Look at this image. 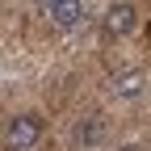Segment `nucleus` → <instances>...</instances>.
<instances>
[{
  "label": "nucleus",
  "mask_w": 151,
  "mask_h": 151,
  "mask_svg": "<svg viewBox=\"0 0 151 151\" xmlns=\"http://www.w3.org/2000/svg\"><path fill=\"white\" fill-rule=\"evenodd\" d=\"M42 113H17V118L4 122V130H0V143H4V151H29L38 147V139H42Z\"/></svg>",
  "instance_id": "1"
},
{
  "label": "nucleus",
  "mask_w": 151,
  "mask_h": 151,
  "mask_svg": "<svg viewBox=\"0 0 151 151\" xmlns=\"http://www.w3.org/2000/svg\"><path fill=\"white\" fill-rule=\"evenodd\" d=\"M101 29H105V38H130V34L139 29V9L126 4V0L109 4L105 17H101Z\"/></svg>",
  "instance_id": "2"
},
{
  "label": "nucleus",
  "mask_w": 151,
  "mask_h": 151,
  "mask_svg": "<svg viewBox=\"0 0 151 151\" xmlns=\"http://www.w3.org/2000/svg\"><path fill=\"white\" fill-rule=\"evenodd\" d=\"M105 139V113H88V118H76L71 126V147L76 151H88Z\"/></svg>",
  "instance_id": "3"
},
{
  "label": "nucleus",
  "mask_w": 151,
  "mask_h": 151,
  "mask_svg": "<svg viewBox=\"0 0 151 151\" xmlns=\"http://www.w3.org/2000/svg\"><path fill=\"white\" fill-rule=\"evenodd\" d=\"M109 92H113V97H118V101H139L143 92H147V71H143V67H130V71H118V76H113V80H109Z\"/></svg>",
  "instance_id": "4"
},
{
  "label": "nucleus",
  "mask_w": 151,
  "mask_h": 151,
  "mask_svg": "<svg viewBox=\"0 0 151 151\" xmlns=\"http://www.w3.org/2000/svg\"><path fill=\"white\" fill-rule=\"evenodd\" d=\"M46 21L55 25V29H80L84 25V0H59L50 13H46Z\"/></svg>",
  "instance_id": "5"
},
{
  "label": "nucleus",
  "mask_w": 151,
  "mask_h": 151,
  "mask_svg": "<svg viewBox=\"0 0 151 151\" xmlns=\"http://www.w3.org/2000/svg\"><path fill=\"white\" fill-rule=\"evenodd\" d=\"M34 4H38V13H42V17H46V13H50L55 4H59V0H34Z\"/></svg>",
  "instance_id": "6"
},
{
  "label": "nucleus",
  "mask_w": 151,
  "mask_h": 151,
  "mask_svg": "<svg viewBox=\"0 0 151 151\" xmlns=\"http://www.w3.org/2000/svg\"><path fill=\"white\" fill-rule=\"evenodd\" d=\"M118 151H147V147H139V143H122Z\"/></svg>",
  "instance_id": "7"
}]
</instances>
